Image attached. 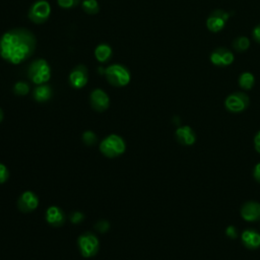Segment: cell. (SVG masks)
<instances>
[{
    "mask_svg": "<svg viewBox=\"0 0 260 260\" xmlns=\"http://www.w3.org/2000/svg\"><path fill=\"white\" fill-rule=\"evenodd\" d=\"M37 40L35 35L23 28L12 29L0 38V56L13 65L28 60L35 52Z\"/></svg>",
    "mask_w": 260,
    "mask_h": 260,
    "instance_id": "1",
    "label": "cell"
},
{
    "mask_svg": "<svg viewBox=\"0 0 260 260\" xmlns=\"http://www.w3.org/2000/svg\"><path fill=\"white\" fill-rule=\"evenodd\" d=\"M28 77L36 85H44L51 78V67L45 59L33 61L28 69Z\"/></svg>",
    "mask_w": 260,
    "mask_h": 260,
    "instance_id": "2",
    "label": "cell"
},
{
    "mask_svg": "<svg viewBox=\"0 0 260 260\" xmlns=\"http://www.w3.org/2000/svg\"><path fill=\"white\" fill-rule=\"evenodd\" d=\"M105 76L110 85L121 87L130 83L131 76L129 70L122 64H113L105 69Z\"/></svg>",
    "mask_w": 260,
    "mask_h": 260,
    "instance_id": "3",
    "label": "cell"
},
{
    "mask_svg": "<svg viewBox=\"0 0 260 260\" xmlns=\"http://www.w3.org/2000/svg\"><path fill=\"white\" fill-rule=\"evenodd\" d=\"M100 150L106 157L116 158L125 152V143L120 136L112 134L102 141Z\"/></svg>",
    "mask_w": 260,
    "mask_h": 260,
    "instance_id": "4",
    "label": "cell"
},
{
    "mask_svg": "<svg viewBox=\"0 0 260 260\" xmlns=\"http://www.w3.org/2000/svg\"><path fill=\"white\" fill-rule=\"evenodd\" d=\"M249 103V97L245 92L236 91L227 97L225 107L231 113H241L248 108Z\"/></svg>",
    "mask_w": 260,
    "mask_h": 260,
    "instance_id": "5",
    "label": "cell"
},
{
    "mask_svg": "<svg viewBox=\"0 0 260 260\" xmlns=\"http://www.w3.org/2000/svg\"><path fill=\"white\" fill-rule=\"evenodd\" d=\"M51 14V6L48 1L45 0H39L35 2L29 10V18L37 25H41L48 20Z\"/></svg>",
    "mask_w": 260,
    "mask_h": 260,
    "instance_id": "6",
    "label": "cell"
},
{
    "mask_svg": "<svg viewBox=\"0 0 260 260\" xmlns=\"http://www.w3.org/2000/svg\"><path fill=\"white\" fill-rule=\"evenodd\" d=\"M79 246L83 256L92 257L99 251V240L93 234L87 232L83 234L79 238Z\"/></svg>",
    "mask_w": 260,
    "mask_h": 260,
    "instance_id": "7",
    "label": "cell"
},
{
    "mask_svg": "<svg viewBox=\"0 0 260 260\" xmlns=\"http://www.w3.org/2000/svg\"><path fill=\"white\" fill-rule=\"evenodd\" d=\"M229 17L230 14L223 9L214 10L206 19V27L208 31H210L211 33L221 32L225 28Z\"/></svg>",
    "mask_w": 260,
    "mask_h": 260,
    "instance_id": "8",
    "label": "cell"
},
{
    "mask_svg": "<svg viewBox=\"0 0 260 260\" xmlns=\"http://www.w3.org/2000/svg\"><path fill=\"white\" fill-rule=\"evenodd\" d=\"M88 81L87 68L84 64L77 65L69 75V83L75 88H83Z\"/></svg>",
    "mask_w": 260,
    "mask_h": 260,
    "instance_id": "9",
    "label": "cell"
},
{
    "mask_svg": "<svg viewBox=\"0 0 260 260\" xmlns=\"http://www.w3.org/2000/svg\"><path fill=\"white\" fill-rule=\"evenodd\" d=\"M235 60L234 54L232 51H230L224 47H220V48L215 49L210 54V61L211 63L220 66V67H226L231 65Z\"/></svg>",
    "mask_w": 260,
    "mask_h": 260,
    "instance_id": "10",
    "label": "cell"
},
{
    "mask_svg": "<svg viewBox=\"0 0 260 260\" xmlns=\"http://www.w3.org/2000/svg\"><path fill=\"white\" fill-rule=\"evenodd\" d=\"M90 105L91 107L98 111V112H104L108 109L110 105V100L108 94L101 88H97L91 91L90 93Z\"/></svg>",
    "mask_w": 260,
    "mask_h": 260,
    "instance_id": "11",
    "label": "cell"
},
{
    "mask_svg": "<svg viewBox=\"0 0 260 260\" xmlns=\"http://www.w3.org/2000/svg\"><path fill=\"white\" fill-rule=\"evenodd\" d=\"M241 217L246 222L260 221V203L257 201H247L241 207Z\"/></svg>",
    "mask_w": 260,
    "mask_h": 260,
    "instance_id": "12",
    "label": "cell"
},
{
    "mask_svg": "<svg viewBox=\"0 0 260 260\" xmlns=\"http://www.w3.org/2000/svg\"><path fill=\"white\" fill-rule=\"evenodd\" d=\"M175 135L178 143L185 147L192 146L196 141V133L190 126H182L177 128Z\"/></svg>",
    "mask_w": 260,
    "mask_h": 260,
    "instance_id": "13",
    "label": "cell"
},
{
    "mask_svg": "<svg viewBox=\"0 0 260 260\" xmlns=\"http://www.w3.org/2000/svg\"><path fill=\"white\" fill-rule=\"evenodd\" d=\"M39 199L38 196L32 191H26L21 194L18 199L17 205L22 212H31L38 207Z\"/></svg>",
    "mask_w": 260,
    "mask_h": 260,
    "instance_id": "14",
    "label": "cell"
},
{
    "mask_svg": "<svg viewBox=\"0 0 260 260\" xmlns=\"http://www.w3.org/2000/svg\"><path fill=\"white\" fill-rule=\"evenodd\" d=\"M242 244L249 250H255L260 247V234L254 229H247L241 235Z\"/></svg>",
    "mask_w": 260,
    "mask_h": 260,
    "instance_id": "15",
    "label": "cell"
},
{
    "mask_svg": "<svg viewBox=\"0 0 260 260\" xmlns=\"http://www.w3.org/2000/svg\"><path fill=\"white\" fill-rule=\"evenodd\" d=\"M46 220L50 225L54 227H59L65 223V215L59 207L51 206L47 209Z\"/></svg>",
    "mask_w": 260,
    "mask_h": 260,
    "instance_id": "16",
    "label": "cell"
},
{
    "mask_svg": "<svg viewBox=\"0 0 260 260\" xmlns=\"http://www.w3.org/2000/svg\"><path fill=\"white\" fill-rule=\"evenodd\" d=\"M52 94H53V90L51 88L50 86L48 85H40L39 87H37L34 89V99L39 102V103H44L49 101L52 98Z\"/></svg>",
    "mask_w": 260,
    "mask_h": 260,
    "instance_id": "17",
    "label": "cell"
},
{
    "mask_svg": "<svg viewBox=\"0 0 260 260\" xmlns=\"http://www.w3.org/2000/svg\"><path fill=\"white\" fill-rule=\"evenodd\" d=\"M94 56L101 63L107 62L112 56V48L107 44H100L94 50Z\"/></svg>",
    "mask_w": 260,
    "mask_h": 260,
    "instance_id": "18",
    "label": "cell"
},
{
    "mask_svg": "<svg viewBox=\"0 0 260 260\" xmlns=\"http://www.w3.org/2000/svg\"><path fill=\"white\" fill-rule=\"evenodd\" d=\"M239 86L241 88L245 90H249L254 87L255 84V78L251 73H243L239 77Z\"/></svg>",
    "mask_w": 260,
    "mask_h": 260,
    "instance_id": "19",
    "label": "cell"
},
{
    "mask_svg": "<svg viewBox=\"0 0 260 260\" xmlns=\"http://www.w3.org/2000/svg\"><path fill=\"white\" fill-rule=\"evenodd\" d=\"M233 48L237 52H245L250 47V40L247 37H238L233 41Z\"/></svg>",
    "mask_w": 260,
    "mask_h": 260,
    "instance_id": "20",
    "label": "cell"
},
{
    "mask_svg": "<svg viewBox=\"0 0 260 260\" xmlns=\"http://www.w3.org/2000/svg\"><path fill=\"white\" fill-rule=\"evenodd\" d=\"M83 9L87 13V14H97L100 10L99 3L97 2V0H85L83 2Z\"/></svg>",
    "mask_w": 260,
    "mask_h": 260,
    "instance_id": "21",
    "label": "cell"
},
{
    "mask_svg": "<svg viewBox=\"0 0 260 260\" xmlns=\"http://www.w3.org/2000/svg\"><path fill=\"white\" fill-rule=\"evenodd\" d=\"M13 91L17 96H26L30 91V86L26 82H17L13 87Z\"/></svg>",
    "mask_w": 260,
    "mask_h": 260,
    "instance_id": "22",
    "label": "cell"
},
{
    "mask_svg": "<svg viewBox=\"0 0 260 260\" xmlns=\"http://www.w3.org/2000/svg\"><path fill=\"white\" fill-rule=\"evenodd\" d=\"M58 5L64 9L74 8L79 5L80 0H57Z\"/></svg>",
    "mask_w": 260,
    "mask_h": 260,
    "instance_id": "23",
    "label": "cell"
},
{
    "mask_svg": "<svg viewBox=\"0 0 260 260\" xmlns=\"http://www.w3.org/2000/svg\"><path fill=\"white\" fill-rule=\"evenodd\" d=\"M83 139H84V143L87 146H92L97 143V136L91 131L85 132L83 135Z\"/></svg>",
    "mask_w": 260,
    "mask_h": 260,
    "instance_id": "24",
    "label": "cell"
},
{
    "mask_svg": "<svg viewBox=\"0 0 260 260\" xmlns=\"http://www.w3.org/2000/svg\"><path fill=\"white\" fill-rule=\"evenodd\" d=\"M8 177H9V172L7 168L4 166V165L0 163V184L6 182Z\"/></svg>",
    "mask_w": 260,
    "mask_h": 260,
    "instance_id": "25",
    "label": "cell"
},
{
    "mask_svg": "<svg viewBox=\"0 0 260 260\" xmlns=\"http://www.w3.org/2000/svg\"><path fill=\"white\" fill-rule=\"evenodd\" d=\"M226 236L231 240H235V239H237V237H238V231L234 226H229L226 229Z\"/></svg>",
    "mask_w": 260,
    "mask_h": 260,
    "instance_id": "26",
    "label": "cell"
},
{
    "mask_svg": "<svg viewBox=\"0 0 260 260\" xmlns=\"http://www.w3.org/2000/svg\"><path fill=\"white\" fill-rule=\"evenodd\" d=\"M96 228H97L98 231H100V232H102V233H105V232H107V231L109 230L110 225H109V223L106 222V221H100V222L97 224Z\"/></svg>",
    "mask_w": 260,
    "mask_h": 260,
    "instance_id": "27",
    "label": "cell"
},
{
    "mask_svg": "<svg viewBox=\"0 0 260 260\" xmlns=\"http://www.w3.org/2000/svg\"><path fill=\"white\" fill-rule=\"evenodd\" d=\"M70 220H72V222L74 224H79L81 223L83 220H84V215L81 214V212H74V214L72 215V217H70Z\"/></svg>",
    "mask_w": 260,
    "mask_h": 260,
    "instance_id": "28",
    "label": "cell"
},
{
    "mask_svg": "<svg viewBox=\"0 0 260 260\" xmlns=\"http://www.w3.org/2000/svg\"><path fill=\"white\" fill-rule=\"evenodd\" d=\"M252 174H253L254 179H255L258 183H260V163H258V164L255 165V167H254V169H253Z\"/></svg>",
    "mask_w": 260,
    "mask_h": 260,
    "instance_id": "29",
    "label": "cell"
},
{
    "mask_svg": "<svg viewBox=\"0 0 260 260\" xmlns=\"http://www.w3.org/2000/svg\"><path fill=\"white\" fill-rule=\"evenodd\" d=\"M252 37L254 39V41H256L257 43H260V25H257L253 31H252Z\"/></svg>",
    "mask_w": 260,
    "mask_h": 260,
    "instance_id": "30",
    "label": "cell"
},
{
    "mask_svg": "<svg viewBox=\"0 0 260 260\" xmlns=\"http://www.w3.org/2000/svg\"><path fill=\"white\" fill-rule=\"evenodd\" d=\"M254 148L256 152L260 154V130L254 136Z\"/></svg>",
    "mask_w": 260,
    "mask_h": 260,
    "instance_id": "31",
    "label": "cell"
},
{
    "mask_svg": "<svg viewBox=\"0 0 260 260\" xmlns=\"http://www.w3.org/2000/svg\"><path fill=\"white\" fill-rule=\"evenodd\" d=\"M2 119H3V112H2L1 108H0V122L2 121Z\"/></svg>",
    "mask_w": 260,
    "mask_h": 260,
    "instance_id": "32",
    "label": "cell"
}]
</instances>
